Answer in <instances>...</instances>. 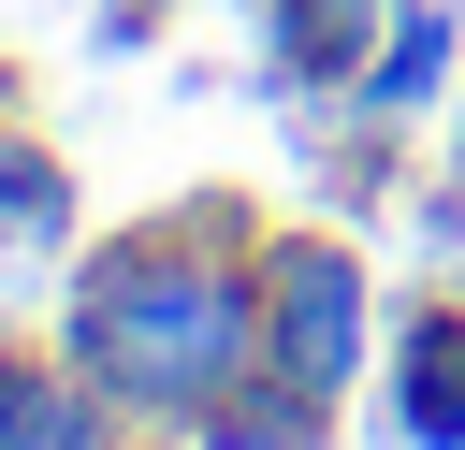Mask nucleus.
<instances>
[{"mask_svg":"<svg viewBox=\"0 0 465 450\" xmlns=\"http://www.w3.org/2000/svg\"><path fill=\"white\" fill-rule=\"evenodd\" d=\"M450 73H465V15H450V0H392V29H378V58H363L349 116H378V131H392V116H421Z\"/></svg>","mask_w":465,"mask_h":450,"instance_id":"4","label":"nucleus"},{"mask_svg":"<svg viewBox=\"0 0 465 450\" xmlns=\"http://www.w3.org/2000/svg\"><path fill=\"white\" fill-rule=\"evenodd\" d=\"M450 160H465V102H450Z\"/></svg>","mask_w":465,"mask_h":450,"instance_id":"10","label":"nucleus"},{"mask_svg":"<svg viewBox=\"0 0 465 450\" xmlns=\"http://www.w3.org/2000/svg\"><path fill=\"white\" fill-rule=\"evenodd\" d=\"M58 348H73V377H87L131 435H189V421L262 363V218H247V203L131 218L116 247L73 261Z\"/></svg>","mask_w":465,"mask_h":450,"instance_id":"1","label":"nucleus"},{"mask_svg":"<svg viewBox=\"0 0 465 450\" xmlns=\"http://www.w3.org/2000/svg\"><path fill=\"white\" fill-rule=\"evenodd\" d=\"M44 247H73V174L15 131L0 145V261H44Z\"/></svg>","mask_w":465,"mask_h":450,"instance_id":"8","label":"nucleus"},{"mask_svg":"<svg viewBox=\"0 0 465 450\" xmlns=\"http://www.w3.org/2000/svg\"><path fill=\"white\" fill-rule=\"evenodd\" d=\"M189 450H334V392H305L291 363H247V377L189 421Z\"/></svg>","mask_w":465,"mask_h":450,"instance_id":"5","label":"nucleus"},{"mask_svg":"<svg viewBox=\"0 0 465 450\" xmlns=\"http://www.w3.org/2000/svg\"><path fill=\"white\" fill-rule=\"evenodd\" d=\"M116 406L73 377V348H0V450H73V435H102Z\"/></svg>","mask_w":465,"mask_h":450,"instance_id":"7","label":"nucleus"},{"mask_svg":"<svg viewBox=\"0 0 465 450\" xmlns=\"http://www.w3.org/2000/svg\"><path fill=\"white\" fill-rule=\"evenodd\" d=\"M392 450H465V305H407V348H392Z\"/></svg>","mask_w":465,"mask_h":450,"instance_id":"3","label":"nucleus"},{"mask_svg":"<svg viewBox=\"0 0 465 450\" xmlns=\"http://www.w3.org/2000/svg\"><path fill=\"white\" fill-rule=\"evenodd\" d=\"M262 363H291L305 392H363V363H378V290H363V247L349 232H320V218H291V232H262Z\"/></svg>","mask_w":465,"mask_h":450,"instance_id":"2","label":"nucleus"},{"mask_svg":"<svg viewBox=\"0 0 465 450\" xmlns=\"http://www.w3.org/2000/svg\"><path fill=\"white\" fill-rule=\"evenodd\" d=\"M262 15H276V73L320 87V102H349L363 58H378V29H392V0H262Z\"/></svg>","mask_w":465,"mask_h":450,"instance_id":"6","label":"nucleus"},{"mask_svg":"<svg viewBox=\"0 0 465 450\" xmlns=\"http://www.w3.org/2000/svg\"><path fill=\"white\" fill-rule=\"evenodd\" d=\"M15 102H29V87H15V73H0V145H15Z\"/></svg>","mask_w":465,"mask_h":450,"instance_id":"9","label":"nucleus"}]
</instances>
